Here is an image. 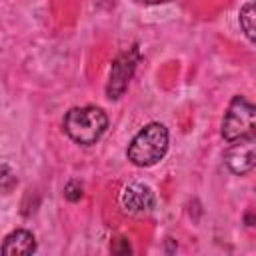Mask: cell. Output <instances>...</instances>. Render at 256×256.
Instances as JSON below:
<instances>
[{
  "label": "cell",
  "mask_w": 256,
  "mask_h": 256,
  "mask_svg": "<svg viewBox=\"0 0 256 256\" xmlns=\"http://www.w3.org/2000/svg\"><path fill=\"white\" fill-rule=\"evenodd\" d=\"M140 4H164V2H170V0H136Z\"/></svg>",
  "instance_id": "12"
},
{
  "label": "cell",
  "mask_w": 256,
  "mask_h": 256,
  "mask_svg": "<svg viewBox=\"0 0 256 256\" xmlns=\"http://www.w3.org/2000/svg\"><path fill=\"white\" fill-rule=\"evenodd\" d=\"M18 184V178H16V174L6 166V164H2L0 166V190H4V192H10L14 186Z\"/></svg>",
  "instance_id": "9"
},
{
  "label": "cell",
  "mask_w": 256,
  "mask_h": 256,
  "mask_svg": "<svg viewBox=\"0 0 256 256\" xmlns=\"http://www.w3.org/2000/svg\"><path fill=\"white\" fill-rule=\"evenodd\" d=\"M254 4L252 2H246L242 8H240V14H238V20H240V28L242 32L246 34V38L250 42H254Z\"/></svg>",
  "instance_id": "8"
},
{
  "label": "cell",
  "mask_w": 256,
  "mask_h": 256,
  "mask_svg": "<svg viewBox=\"0 0 256 256\" xmlns=\"http://www.w3.org/2000/svg\"><path fill=\"white\" fill-rule=\"evenodd\" d=\"M168 150V130L160 122L146 124L128 144L126 156L134 166H154Z\"/></svg>",
  "instance_id": "2"
},
{
  "label": "cell",
  "mask_w": 256,
  "mask_h": 256,
  "mask_svg": "<svg viewBox=\"0 0 256 256\" xmlns=\"http://www.w3.org/2000/svg\"><path fill=\"white\" fill-rule=\"evenodd\" d=\"M64 196H66V200H70V202L80 200V198H82V184L76 182V180H70V182L64 186Z\"/></svg>",
  "instance_id": "10"
},
{
  "label": "cell",
  "mask_w": 256,
  "mask_h": 256,
  "mask_svg": "<svg viewBox=\"0 0 256 256\" xmlns=\"http://www.w3.org/2000/svg\"><path fill=\"white\" fill-rule=\"evenodd\" d=\"M232 146L224 154V164L236 176H244L254 168L256 162V140L254 136H246L230 142Z\"/></svg>",
  "instance_id": "5"
},
{
  "label": "cell",
  "mask_w": 256,
  "mask_h": 256,
  "mask_svg": "<svg viewBox=\"0 0 256 256\" xmlns=\"http://www.w3.org/2000/svg\"><path fill=\"white\" fill-rule=\"evenodd\" d=\"M64 132L82 146L96 144L108 128V116L98 106H76L70 108L62 120Z\"/></svg>",
  "instance_id": "1"
},
{
  "label": "cell",
  "mask_w": 256,
  "mask_h": 256,
  "mask_svg": "<svg viewBox=\"0 0 256 256\" xmlns=\"http://www.w3.org/2000/svg\"><path fill=\"white\" fill-rule=\"evenodd\" d=\"M154 202H156V198H154L152 188L146 186V184H140V182L126 186V188L122 190V196H120L122 208H124L126 212H130V214L148 212V210L154 208Z\"/></svg>",
  "instance_id": "6"
},
{
  "label": "cell",
  "mask_w": 256,
  "mask_h": 256,
  "mask_svg": "<svg viewBox=\"0 0 256 256\" xmlns=\"http://www.w3.org/2000/svg\"><path fill=\"white\" fill-rule=\"evenodd\" d=\"M118 242H122V246H120V248H118V246H112L110 250L116 252V254H128V252H130V244H128L124 238H118Z\"/></svg>",
  "instance_id": "11"
},
{
  "label": "cell",
  "mask_w": 256,
  "mask_h": 256,
  "mask_svg": "<svg viewBox=\"0 0 256 256\" xmlns=\"http://www.w3.org/2000/svg\"><path fill=\"white\" fill-rule=\"evenodd\" d=\"M136 64H138V48L136 46L122 52L112 62L110 78H108V86H106V94H108L110 100H118L126 92L128 82H130V78L136 70Z\"/></svg>",
  "instance_id": "4"
},
{
  "label": "cell",
  "mask_w": 256,
  "mask_h": 256,
  "mask_svg": "<svg viewBox=\"0 0 256 256\" xmlns=\"http://www.w3.org/2000/svg\"><path fill=\"white\" fill-rule=\"evenodd\" d=\"M34 250H36L34 234L28 230H22V228L10 232L0 246V252L6 256H24V254H32Z\"/></svg>",
  "instance_id": "7"
},
{
  "label": "cell",
  "mask_w": 256,
  "mask_h": 256,
  "mask_svg": "<svg viewBox=\"0 0 256 256\" xmlns=\"http://www.w3.org/2000/svg\"><path fill=\"white\" fill-rule=\"evenodd\" d=\"M254 104L244 96H234L222 120V138L234 142L246 136H254Z\"/></svg>",
  "instance_id": "3"
}]
</instances>
